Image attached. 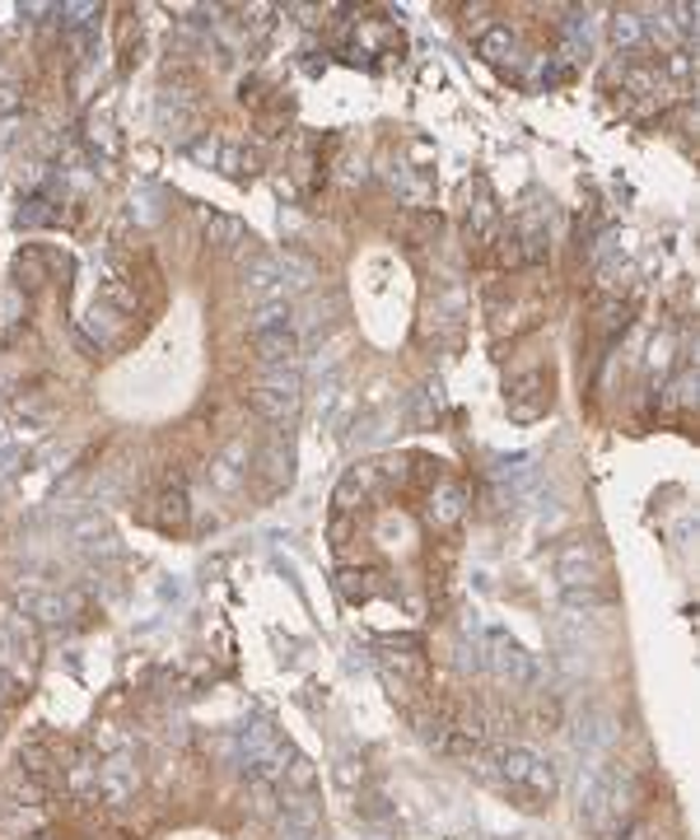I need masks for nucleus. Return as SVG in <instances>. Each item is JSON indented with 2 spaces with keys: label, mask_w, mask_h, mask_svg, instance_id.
Wrapping results in <instances>:
<instances>
[{
  "label": "nucleus",
  "mask_w": 700,
  "mask_h": 840,
  "mask_svg": "<svg viewBox=\"0 0 700 840\" xmlns=\"http://www.w3.org/2000/svg\"><path fill=\"white\" fill-rule=\"evenodd\" d=\"M295 393H285V388H257L253 393V406H257V412L262 416H271V421H281V416H290V412H295Z\"/></svg>",
  "instance_id": "obj_3"
},
{
  "label": "nucleus",
  "mask_w": 700,
  "mask_h": 840,
  "mask_svg": "<svg viewBox=\"0 0 700 840\" xmlns=\"http://www.w3.org/2000/svg\"><path fill=\"white\" fill-rule=\"evenodd\" d=\"M425 495H430V509H425L430 528H454L458 518L467 514V486H463V482H448V476H444V482L430 486Z\"/></svg>",
  "instance_id": "obj_1"
},
{
  "label": "nucleus",
  "mask_w": 700,
  "mask_h": 840,
  "mask_svg": "<svg viewBox=\"0 0 700 840\" xmlns=\"http://www.w3.org/2000/svg\"><path fill=\"white\" fill-rule=\"evenodd\" d=\"M253 351H257V360H266V365H281V360L295 355V332H290L285 317H271V323L253 327Z\"/></svg>",
  "instance_id": "obj_2"
}]
</instances>
